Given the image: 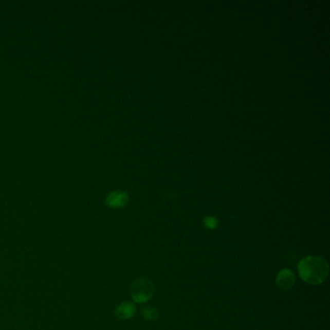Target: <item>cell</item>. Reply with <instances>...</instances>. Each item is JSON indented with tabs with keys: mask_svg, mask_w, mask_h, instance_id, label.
Segmentation results:
<instances>
[{
	"mask_svg": "<svg viewBox=\"0 0 330 330\" xmlns=\"http://www.w3.org/2000/svg\"><path fill=\"white\" fill-rule=\"evenodd\" d=\"M298 273L302 280L310 285H320L326 280L329 266L321 256H309L302 259L298 264Z\"/></svg>",
	"mask_w": 330,
	"mask_h": 330,
	"instance_id": "6da1fadb",
	"label": "cell"
},
{
	"mask_svg": "<svg viewBox=\"0 0 330 330\" xmlns=\"http://www.w3.org/2000/svg\"><path fill=\"white\" fill-rule=\"evenodd\" d=\"M154 290L155 287L152 281L146 277H140L133 282L130 287V295L135 302L141 304L152 298Z\"/></svg>",
	"mask_w": 330,
	"mask_h": 330,
	"instance_id": "7a4b0ae2",
	"label": "cell"
},
{
	"mask_svg": "<svg viewBox=\"0 0 330 330\" xmlns=\"http://www.w3.org/2000/svg\"><path fill=\"white\" fill-rule=\"evenodd\" d=\"M296 283V276L289 268H284L276 276V285L283 290L288 291L294 287Z\"/></svg>",
	"mask_w": 330,
	"mask_h": 330,
	"instance_id": "3957f363",
	"label": "cell"
},
{
	"mask_svg": "<svg viewBox=\"0 0 330 330\" xmlns=\"http://www.w3.org/2000/svg\"><path fill=\"white\" fill-rule=\"evenodd\" d=\"M129 200L128 194L123 191L116 190L109 193L106 198V205L111 208H122Z\"/></svg>",
	"mask_w": 330,
	"mask_h": 330,
	"instance_id": "277c9868",
	"label": "cell"
},
{
	"mask_svg": "<svg viewBox=\"0 0 330 330\" xmlns=\"http://www.w3.org/2000/svg\"><path fill=\"white\" fill-rule=\"evenodd\" d=\"M115 314L121 320H129L132 319L136 314V306L130 301H124L117 305Z\"/></svg>",
	"mask_w": 330,
	"mask_h": 330,
	"instance_id": "5b68a950",
	"label": "cell"
},
{
	"mask_svg": "<svg viewBox=\"0 0 330 330\" xmlns=\"http://www.w3.org/2000/svg\"><path fill=\"white\" fill-rule=\"evenodd\" d=\"M141 316L148 320V321H156L159 317V312L157 311L155 308L149 307V306H144L141 309Z\"/></svg>",
	"mask_w": 330,
	"mask_h": 330,
	"instance_id": "8992f818",
	"label": "cell"
},
{
	"mask_svg": "<svg viewBox=\"0 0 330 330\" xmlns=\"http://www.w3.org/2000/svg\"><path fill=\"white\" fill-rule=\"evenodd\" d=\"M204 223L209 230H214L218 226V221L215 219L214 217H211V216H208L207 218H205Z\"/></svg>",
	"mask_w": 330,
	"mask_h": 330,
	"instance_id": "52a82bcc",
	"label": "cell"
}]
</instances>
